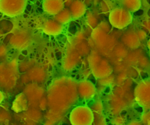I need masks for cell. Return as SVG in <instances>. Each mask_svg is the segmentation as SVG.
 Returning a JSON list of instances; mask_svg holds the SVG:
<instances>
[{"label": "cell", "mask_w": 150, "mask_h": 125, "mask_svg": "<svg viewBox=\"0 0 150 125\" xmlns=\"http://www.w3.org/2000/svg\"><path fill=\"white\" fill-rule=\"evenodd\" d=\"M86 11V6L82 1L74 0L70 5V12L71 17L77 18L82 16Z\"/></svg>", "instance_id": "8992f818"}, {"label": "cell", "mask_w": 150, "mask_h": 125, "mask_svg": "<svg viewBox=\"0 0 150 125\" xmlns=\"http://www.w3.org/2000/svg\"><path fill=\"white\" fill-rule=\"evenodd\" d=\"M122 2L124 8L128 11H135L141 5L140 0H122Z\"/></svg>", "instance_id": "ba28073f"}, {"label": "cell", "mask_w": 150, "mask_h": 125, "mask_svg": "<svg viewBox=\"0 0 150 125\" xmlns=\"http://www.w3.org/2000/svg\"><path fill=\"white\" fill-rule=\"evenodd\" d=\"M95 93V88L90 82L84 83L82 85V94L86 98H90Z\"/></svg>", "instance_id": "9c48e42d"}, {"label": "cell", "mask_w": 150, "mask_h": 125, "mask_svg": "<svg viewBox=\"0 0 150 125\" xmlns=\"http://www.w3.org/2000/svg\"><path fill=\"white\" fill-rule=\"evenodd\" d=\"M128 125H143V124L142 123L141 121L134 120V121H132L129 122V123L128 124Z\"/></svg>", "instance_id": "5bb4252c"}, {"label": "cell", "mask_w": 150, "mask_h": 125, "mask_svg": "<svg viewBox=\"0 0 150 125\" xmlns=\"http://www.w3.org/2000/svg\"><path fill=\"white\" fill-rule=\"evenodd\" d=\"M63 2L64 4H68V5H71V3L73 2V0H63Z\"/></svg>", "instance_id": "9a60e30c"}, {"label": "cell", "mask_w": 150, "mask_h": 125, "mask_svg": "<svg viewBox=\"0 0 150 125\" xmlns=\"http://www.w3.org/2000/svg\"><path fill=\"white\" fill-rule=\"evenodd\" d=\"M64 3L63 0H44L43 8L49 15H56L63 9Z\"/></svg>", "instance_id": "5b68a950"}, {"label": "cell", "mask_w": 150, "mask_h": 125, "mask_svg": "<svg viewBox=\"0 0 150 125\" xmlns=\"http://www.w3.org/2000/svg\"><path fill=\"white\" fill-rule=\"evenodd\" d=\"M110 20L113 21V24L117 25L116 27H123L126 25L125 23H127L131 19L130 13L126 9L117 8L113 10L111 13Z\"/></svg>", "instance_id": "277c9868"}, {"label": "cell", "mask_w": 150, "mask_h": 125, "mask_svg": "<svg viewBox=\"0 0 150 125\" xmlns=\"http://www.w3.org/2000/svg\"><path fill=\"white\" fill-rule=\"evenodd\" d=\"M137 102L144 109L150 110V81L140 82L134 91Z\"/></svg>", "instance_id": "7a4b0ae2"}, {"label": "cell", "mask_w": 150, "mask_h": 125, "mask_svg": "<svg viewBox=\"0 0 150 125\" xmlns=\"http://www.w3.org/2000/svg\"><path fill=\"white\" fill-rule=\"evenodd\" d=\"M124 123V120L122 117L118 116L114 119V124L115 125H122Z\"/></svg>", "instance_id": "4fadbf2b"}, {"label": "cell", "mask_w": 150, "mask_h": 125, "mask_svg": "<svg viewBox=\"0 0 150 125\" xmlns=\"http://www.w3.org/2000/svg\"><path fill=\"white\" fill-rule=\"evenodd\" d=\"M27 0H0V12L9 16L20 15L24 11Z\"/></svg>", "instance_id": "6da1fadb"}, {"label": "cell", "mask_w": 150, "mask_h": 125, "mask_svg": "<svg viewBox=\"0 0 150 125\" xmlns=\"http://www.w3.org/2000/svg\"><path fill=\"white\" fill-rule=\"evenodd\" d=\"M141 121L143 125H150V110H147L142 114Z\"/></svg>", "instance_id": "7c38bea8"}, {"label": "cell", "mask_w": 150, "mask_h": 125, "mask_svg": "<svg viewBox=\"0 0 150 125\" xmlns=\"http://www.w3.org/2000/svg\"><path fill=\"white\" fill-rule=\"evenodd\" d=\"M93 124V125H106L105 120L104 116L99 113L97 116L94 115V120Z\"/></svg>", "instance_id": "8fae6325"}, {"label": "cell", "mask_w": 150, "mask_h": 125, "mask_svg": "<svg viewBox=\"0 0 150 125\" xmlns=\"http://www.w3.org/2000/svg\"><path fill=\"white\" fill-rule=\"evenodd\" d=\"M62 28L59 22L53 20H48L44 25V29L48 33L54 34L58 33Z\"/></svg>", "instance_id": "52a82bcc"}, {"label": "cell", "mask_w": 150, "mask_h": 125, "mask_svg": "<svg viewBox=\"0 0 150 125\" xmlns=\"http://www.w3.org/2000/svg\"><path fill=\"white\" fill-rule=\"evenodd\" d=\"M56 16V20L60 23H64L70 19L71 15L69 10L67 9H63L58 14H57Z\"/></svg>", "instance_id": "30bf717a"}, {"label": "cell", "mask_w": 150, "mask_h": 125, "mask_svg": "<svg viewBox=\"0 0 150 125\" xmlns=\"http://www.w3.org/2000/svg\"><path fill=\"white\" fill-rule=\"evenodd\" d=\"M148 47H149V48L150 49V40H149V41H148Z\"/></svg>", "instance_id": "2e32d148"}, {"label": "cell", "mask_w": 150, "mask_h": 125, "mask_svg": "<svg viewBox=\"0 0 150 125\" xmlns=\"http://www.w3.org/2000/svg\"><path fill=\"white\" fill-rule=\"evenodd\" d=\"M94 114L87 107H79L72 112L71 121L73 125H92Z\"/></svg>", "instance_id": "3957f363"}]
</instances>
